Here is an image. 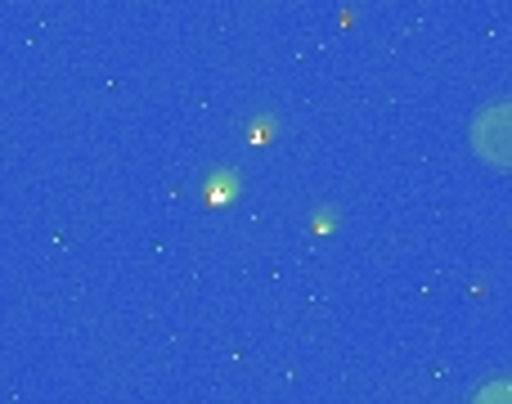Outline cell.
Segmentation results:
<instances>
[{"instance_id": "1", "label": "cell", "mask_w": 512, "mask_h": 404, "mask_svg": "<svg viewBox=\"0 0 512 404\" xmlns=\"http://www.w3.org/2000/svg\"><path fill=\"white\" fill-rule=\"evenodd\" d=\"M472 149L490 167H512V99H499L472 117Z\"/></svg>"}, {"instance_id": "2", "label": "cell", "mask_w": 512, "mask_h": 404, "mask_svg": "<svg viewBox=\"0 0 512 404\" xmlns=\"http://www.w3.org/2000/svg\"><path fill=\"white\" fill-rule=\"evenodd\" d=\"M472 404H512V378H495L472 391Z\"/></svg>"}]
</instances>
